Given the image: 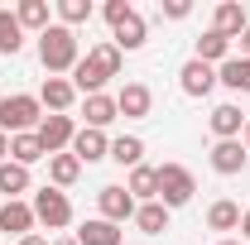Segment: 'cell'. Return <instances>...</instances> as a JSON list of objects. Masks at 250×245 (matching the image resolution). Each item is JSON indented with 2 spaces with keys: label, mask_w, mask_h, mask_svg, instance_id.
Instances as JSON below:
<instances>
[{
  "label": "cell",
  "mask_w": 250,
  "mask_h": 245,
  "mask_svg": "<svg viewBox=\"0 0 250 245\" xmlns=\"http://www.w3.org/2000/svg\"><path fill=\"white\" fill-rule=\"evenodd\" d=\"M34 221H39V226H48V231H62V226H67V221H72V202H67V192H58V187H39V192H34Z\"/></svg>",
  "instance_id": "277c9868"
},
{
  "label": "cell",
  "mask_w": 250,
  "mask_h": 245,
  "mask_svg": "<svg viewBox=\"0 0 250 245\" xmlns=\"http://www.w3.org/2000/svg\"><path fill=\"white\" fill-rule=\"evenodd\" d=\"M20 48H24V29H20L15 10H0V53H5V58H15Z\"/></svg>",
  "instance_id": "83f0119b"
},
{
  "label": "cell",
  "mask_w": 250,
  "mask_h": 245,
  "mask_svg": "<svg viewBox=\"0 0 250 245\" xmlns=\"http://www.w3.org/2000/svg\"><path fill=\"white\" fill-rule=\"evenodd\" d=\"M241 241H250V212H241Z\"/></svg>",
  "instance_id": "836d02e7"
},
{
  "label": "cell",
  "mask_w": 250,
  "mask_h": 245,
  "mask_svg": "<svg viewBox=\"0 0 250 245\" xmlns=\"http://www.w3.org/2000/svg\"><path fill=\"white\" fill-rule=\"evenodd\" d=\"M178 87H183V96H207L212 87H217V67H207V62L188 58L183 67H178Z\"/></svg>",
  "instance_id": "8fae6325"
},
{
  "label": "cell",
  "mask_w": 250,
  "mask_h": 245,
  "mask_svg": "<svg viewBox=\"0 0 250 245\" xmlns=\"http://www.w3.org/2000/svg\"><path fill=\"white\" fill-rule=\"evenodd\" d=\"M53 245H77V236H62V241H53Z\"/></svg>",
  "instance_id": "74e56055"
},
{
  "label": "cell",
  "mask_w": 250,
  "mask_h": 245,
  "mask_svg": "<svg viewBox=\"0 0 250 245\" xmlns=\"http://www.w3.org/2000/svg\"><path fill=\"white\" fill-rule=\"evenodd\" d=\"M43 121V106L29 92H10L0 96V135H34Z\"/></svg>",
  "instance_id": "7a4b0ae2"
},
{
  "label": "cell",
  "mask_w": 250,
  "mask_h": 245,
  "mask_svg": "<svg viewBox=\"0 0 250 245\" xmlns=\"http://www.w3.org/2000/svg\"><path fill=\"white\" fill-rule=\"evenodd\" d=\"M125 192H130L135 202H159V168H149V163L130 168V183H125Z\"/></svg>",
  "instance_id": "d6986e66"
},
{
  "label": "cell",
  "mask_w": 250,
  "mask_h": 245,
  "mask_svg": "<svg viewBox=\"0 0 250 245\" xmlns=\"http://www.w3.org/2000/svg\"><path fill=\"white\" fill-rule=\"evenodd\" d=\"M15 245H53V241H43V236H39V231H29V236H24V241H15Z\"/></svg>",
  "instance_id": "d6a6232c"
},
{
  "label": "cell",
  "mask_w": 250,
  "mask_h": 245,
  "mask_svg": "<svg viewBox=\"0 0 250 245\" xmlns=\"http://www.w3.org/2000/svg\"><path fill=\"white\" fill-rule=\"evenodd\" d=\"M77 245H121V226H116V221H101V216H92V221H82Z\"/></svg>",
  "instance_id": "ffe728a7"
},
{
  "label": "cell",
  "mask_w": 250,
  "mask_h": 245,
  "mask_svg": "<svg viewBox=\"0 0 250 245\" xmlns=\"http://www.w3.org/2000/svg\"><path fill=\"white\" fill-rule=\"evenodd\" d=\"M87 67H92L101 82H111V77H121V48L116 43H96V48H87Z\"/></svg>",
  "instance_id": "2e32d148"
},
{
  "label": "cell",
  "mask_w": 250,
  "mask_h": 245,
  "mask_svg": "<svg viewBox=\"0 0 250 245\" xmlns=\"http://www.w3.org/2000/svg\"><path fill=\"white\" fill-rule=\"evenodd\" d=\"M149 106H154V92H149L145 82H125L121 96H116V111H121L125 121H145V116H149Z\"/></svg>",
  "instance_id": "30bf717a"
},
{
  "label": "cell",
  "mask_w": 250,
  "mask_h": 245,
  "mask_svg": "<svg viewBox=\"0 0 250 245\" xmlns=\"http://www.w3.org/2000/svg\"><path fill=\"white\" fill-rule=\"evenodd\" d=\"M221 245H246V241H236V236H226V241H221Z\"/></svg>",
  "instance_id": "f35d334b"
},
{
  "label": "cell",
  "mask_w": 250,
  "mask_h": 245,
  "mask_svg": "<svg viewBox=\"0 0 250 245\" xmlns=\"http://www.w3.org/2000/svg\"><path fill=\"white\" fill-rule=\"evenodd\" d=\"M34 226H39V221H34V207H29V202H20V197H15V202H0V231H5V236L24 241Z\"/></svg>",
  "instance_id": "9c48e42d"
},
{
  "label": "cell",
  "mask_w": 250,
  "mask_h": 245,
  "mask_svg": "<svg viewBox=\"0 0 250 245\" xmlns=\"http://www.w3.org/2000/svg\"><path fill=\"white\" fill-rule=\"evenodd\" d=\"M246 121H250V116H241V106H231V101L212 106V116H207V125H212V135H217V140H241Z\"/></svg>",
  "instance_id": "4fadbf2b"
},
{
  "label": "cell",
  "mask_w": 250,
  "mask_h": 245,
  "mask_svg": "<svg viewBox=\"0 0 250 245\" xmlns=\"http://www.w3.org/2000/svg\"><path fill=\"white\" fill-rule=\"evenodd\" d=\"M241 58H250V29L241 34Z\"/></svg>",
  "instance_id": "d590c367"
},
{
  "label": "cell",
  "mask_w": 250,
  "mask_h": 245,
  "mask_svg": "<svg viewBox=\"0 0 250 245\" xmlns=\"http://www.w3.org/2000/svg\"><path fill=\"white\" fill-rule=\"evenodd\" d=\"M72 101H77L72 77H43V87H39V106H48V116H67Z\"/></svg>",
  "instance_id": "ba28073f"
},
{
  "label": "cell",
  "mask_w": 250,
  "mask_h": 245,
  "mask_svg": "<svg viewBox=\"0 0 250 245\" xmlns=\"http://www.w3.org/2000/svg\"><path fill=\"white\" fill-rule=\"evenodd\" d=\"M111 159H116L121 168H140V163H145V140H140V135H121V140H111Z\"/></svg>",
  "instance_id": "cb8c5ba5"
},
{
  "label": "cell",
  "mask_w": 250,
  "mask_h": 245,
  "mask_svg": "<svg viewBox=\"0 0 250 245\" xmlns=\"http://www.w3.org/2000/svg\"><path fill=\"white\" fill-rule=\"evenodd\" d=\"M39 159H48V154H43V144H39V135H10V163L34 168Z\"/></svg>",
  "instance_id": "603a6c76"
},
{
  "label": "cell",
  "mask_w": 250,
  "mask_h": 245,
  "mask_svg": "<svg viewBox=\"0 0 250 245\" xmlns=\"http://www.w3.org/2000/svg\"><path fill=\"white\" fill-rule=\"evenodd\" d=\"M135 226H140L145 236H164V231H168V207H164V202H140V207H135Z\"/></svg>",
  "instance_id": "44dd1931"
},
{
  "label": "cell",
  "mask_w": 250,
  "mask_h": 245,
  "mask_svg": "<svg viewBox=\"0 0 250 245\" xmlns=\"http://www.w3.org/2000/svg\"><path fill=\"white\" fill-rule=\"evenodd\" d=\"M159 15H168V20H188L192 5H188V0H159Z\"/></svg>",
  "instance_id": "4dcf8cb0"
},
{
  "label": "cell",
  "mask_w": 250,
  "mask_h": 245,
  "mask_svg": "<svg viewBox=\"0 0 250 245\" xmlns=\"http://www.w3.org/2000/svg\"><path fill=\"white\" fill-rule=\"evenodd\" d=\"M130 10H135L130 0H106V10H101V15H106V24H121V20L130 15Z\"/></svg>",
  "instance_id": "1f68e13d"
},
{
  "label": "cell",
  "mask_w": 250,
  "mask_h": 245,
  "mask_svg": "<svg viewBox=\"0 0 250 245\" xmlns=\"http://www.w3.org/2000/svg\"><path fill=\"white\" fill-rule=\"evenodd\" d=\"M0 192H5V202H15L20 192H29V168L24 163H0Z\"/></svg>",
  "instance_id": "4316f807"
},
{
  "label": "cell",
  "mask_w": 250,
  "mask_h": 245,
  "mask_svg": "<svg viewBox=\"0 0 250 245\" xmlns=\"http://www.w3.org/2000/svg\"><path fill=\"white\" fill-rule=\"evenodd\" d=\"M15 20H20V29H48V0H20L15 5Z\"/></svg>",
  "instance_id": "f1b7e54d"
},
{
  "label": "cell",
  "mask_w": 250,
  "mask_h": 245,
  "mask_svg": "<svg viewBox=\"0 0 250 245\" xmlns=\"http://www.w3.org/2000/svg\"><path fill=\"white\" fill-rule=\"evenodd\" d=\"M231 58V39H221L217 29H207L197 39V62H207V67H221V62Z\"/></svg>",
  "instance_id": "7402d4cb"
},
{
  "label": "cell",
  "mask_w": 250,
  "mask_h": 245,
  "mask_svg": "<svg viewBox=\"0 0 250 245\" xmlns=\"http://www.w3.org/2000/svg\"><path fill=\"white\" fill-rule=\"evenodd\" d=\"M241 144H246V154H250V121H246V130H241Z\"/></svg>",
  "instance_id": "8d00e7d4"
},
{
  "label": "cell",
  "mask_w": 250,
  "mask_h": 245,
  "mask_svg": "<svg viewBox=\"0 0 250 245\" xmlns=\"http://www.w3.org/2000/svg\"><path fill=\"white\" fill-rule=\"evenodd\" d=\"M111 43L121 48V53H135V48H145V39H149V29H145V20H140V10H130L121 24H111Z\"/></svg>",
  "instance_id": "5bb4252c"
},
{
  "label": "cell",
  "mask_w": 250,
  "mask_h": 245,
  "mask_svg": "<svg viewBox=\"0 0 250 245\" xmlns=\"http://www.w3.org/2000/svg\"><path fill=\"white\" fill-rule=\"evenodd\" d=\"M82 116H87V130H106V125L121 116V111H116V96H106V92L87 96V101H82Z\"/></svg>",
  "instance_id": "e0dca14e"
},
{
  "label": "cell",
  "mask_w": 250,
  "mask_h": 245,
  "mask_svg": "<svg viewBox=\"0 0 250 245\" xmlns=\"http://www.w3.org/2000/svg\"><path fill=\"white\" fill-rule=\"evenodd\" d=\"M192 192H197V178L188 173L183 163H164V168H159V202H164L168 212H173V207H188Z\"/></svg>",
  "instance_id": "3957f363"
},
{
  "label": "cell",
  "mask_w": 250,
  "mask_h": 245,
  "mask_svg": "<svg viewBox=\"0 0 250 245\" xmlns=\"http://www.w3.org/2000/svg\"><path fill=\"white\" fill-rule=\"evenodd\" d=\"M58 15H62L67 29H72V24H87V20H92V0H58Z\"/></svg>",
  "instance_id": "f546056e"
},
{
  "label": "cell",
  "mask_w": 250,
  "mask_h": 245,
  "mask_svg": "<svg viewBox=\"0 0 250 245\" xmlns=\"http://www.w3.org/2000/svg\"><path fill=\"white\" fill-rule=\"evenodd\" d=\"M10 159V135H0V163Z\"/></svg>",
  "instance_id": "e575fe53"
},
{
  "label": "cell",
  "mask_w": 250,
  "mask_h": 245,
  "mask_svg": "<svg viewBox=\"0 0 250 245\" xmlns=\"http://www.w3.org/2000/svg\"><path fill=\"white\" fill-rule=\"evenodd\" d=\"M34 135H39L43 154H62V149H72V135H77V125H72V116H43Z\"/></svg>",
  "instance_id": "8992f818"
},
{
  "label": "cell",
  "mask_w": 250,
  "mask_h": 245,
  "mask_svg": "<svg viewBox=\"0 0 250 245\" xmlns=\"http://www.w3.org/2000/svg\"><path fill=\"white\" fill-rule=\"evenodd\" d=\"M39 62L48 67V77H62V72H72L82 53H77V34L67 29V24H48V29L39 34Z\"/></svg>",
  "instance_id": "6da1fadb"
},
{
  "label": "cell",
  "mask_w": 250,
  "mask_h": 245,
  "mask_svg": "<svg viewBox=\"0 0 250 245\" xmlns=\"http://www.w3.org/2000/svg\"><path fill=\"white\" fill-rule=\"evenodd\" d=\"M217 82L231 92H250V58H226L217 67Z\"/></svg>",
  "instance_id": "484cf974"
},
{
  "label": "cell",
  "mask_w": 250,
  "mask_h": 245,
  "mask_svg": "<svg viewBox=\"0 0 250 245\" xmlns=\"http://www.w3.org/2000/svg\"><path fill=\"white\" fill-rule=\"evenodd\" d=\"M96 207H101V221H116V226H125V221H135V197L125 192L121 183H106L101 192H96Z\"/></svg>",
  "instance_id": "5b68a950"
},
{
  "label": "cell",
  "mask_w": 250,
  "mask_h": 245,
  "mask_svg": "<svg viewBox=\"0 0 250 245\" xmlns=\"http://www.w3.org/2000/svg\"><path fill=\"white\" fill-rule=\"evenodd\" d=\"M77 178H82V163H77L67 149H62V154H48V187H58V192H62V187H72Z\"/></svg>",
  "instance_id": "ac0fdd59"
},
{
  "label": "cell",
  "mask_w": 250,
  "mask_h": 245,
  "mask_svg": "<svg viewBox=\"0 0 250 245\" xmlns=\"http://www.w3.org/2000/svg\"><path fill=\"white\" fill-rule=\"evenodd\" d=\"M207 226H212V231H241V207H236L231 197H217V202L207 207Z\"/></svg>",
  "instance_id": "d4e9b609"
},
{
  "label": "cell",
  "mask_w": 250,
  "mask_h": 245,
  "mask_svg": "<svg viewBox=\"0 0 250 245\" xmlns=\"http://www.w3.org/2000/svg\"><path fill=\"white\" fill-rule=\"evenodd\" d=\"M246 144H241V140H217V144H212V168H217L221 178H231V173H241V168H246Z\"/></svg>",
  "instance_id": "9a60e30c"
},
{
  "label": "cell",
  "mask_w": 250,
  "mask_h": 245,
  "mask_svg": "<svg viewBox=\"0 0 250 245\" xmlns=\"http://www.w3.org/2000/svg\"><path fill=\"white\" fill-rule=\"evenodd\" d=\"M72 159H77V163H101V159H111V140H106V130H87V125H82V130H77V135H72Z\"/></svg>",
  "instance_id": "52a82bcc"
},
{
  "label": "cell",
  "mask_w": 250,
  "mask_h": 245,
  "mask_svg": "<svg viewBox=\"0 0 250 245\" xmlns=\"http://www.w3.org/2000/svg\"><path fill=\"white\" fill-rule=\"evenodd\" d=\"M212 29H217L221 39H241V34L250 29L246 5H241V0H221V5H217V15H212Z\"/></svg>",
  "instance_id": "7c38bea8"
}]
</instances>
